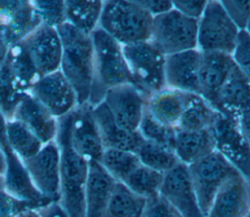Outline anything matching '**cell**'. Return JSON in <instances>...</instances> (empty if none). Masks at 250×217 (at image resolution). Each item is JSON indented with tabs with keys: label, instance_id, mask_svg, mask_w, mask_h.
I'll return each instance as SVG.
<instances>
[{
	"label": "cell",
	"instance_id": "15",
	"mask_svg": "<svg viewBox=\"0 0 250 217\" xmlns=\"http://www.w3.org/2000/svg\"><path fill=\"white\" fill-rule=\"evenodd\" d=\"M160 195L182 217H205L199 206L187 165L180 163L165 174Z\"/></svg>",
	"mask_w": 250,
	"mask_h": 217
},
{
	"label": "cell",
	"instance_id": "32",
	"mask_svg": "<svg viewBox=\"0 0 250 217\" xmlns=\"http://www.w3.org/2000/svg\"><path fill=\"white\" fill-rule=\"evenodd\" d=\"M137 154L143 165L163 174L181 163L173 149L153 142L145 141Z\"/></svg>",
	"mask_w": 250,
	"mask_h": 217
},
{
	"label": "cell",
	"instance_id": "34",
	"mask_svg": "<svg viewBox=\"0 0 250 217\" xmlns=\"http://www.w3.org/2000/svg\"><path fill=\"white\" fill-rule=\"evenodd\" d=\"M165 174L141 164L123 184L137 195L149 199L160 194Z\"/></svg>",
	"mask_w": 250,
	"mask_h": 217
},
{
	"label": "cell",
	"instance_id": "39",
	"mask_svg": "<svg viewBox=\"0 0 250 217\" xmlns=\"http://www.w3.org/2000/svg\"><path fill=\"white\" fill-rule=\"evenodd\" d=\"M223 8L239 31L245 30L250 19V1H221Z\"/></svg>",
	"mask_w": 250,
	"mask_h": 217
},
{
	"label": "cell",
	"instance_id": "10",
	"mask_svg": "<svg viewBox=\"0 0 250 217\" xmlns=\"http://www.w3.org/2000/svg\"><path fill=\"white\" fill-rule=\"evenodd\" d=\"M23 163L42 196L50 201H59L61 155L56 140L44 144L37 154Z\"/></svg>",
	"mask_w": 250,
	"mask_h": 217
},
{
	"label": "cell",
	"instance_id": "42",
	"mask_svg": "<svg viewBox=\"0 0 250 217\" xmlns=\"http://www.w3.org/2000/svg\"><path fill=\"white\" fill-rule=\"evenodd\" d=\"M153 17L166 13L173 9L172 1H138Z\"/></svg>",
	"mask_w": 250,
	"mask_h": 217
},
{
	"label": "cell",
	"instance_id": "31",
	"mask_svg": "<svg viewBox=\"0 0 250 217\" xmlns=\"http://www.w3.org/2000/svg\"><path fill=\"white\" fill-rule=\"evenodd\" d=\"M99 163L116 182L120 183L126 181L142 164L137 153L114 149L104 150Z\"/></svg>",
	"mask_w": 250,
	"mask_h": 217
},
{
	"label": "cell",
	"instance_id": "51",
	"mask_svg": "<svg viewBox=\"0 0 250 217\" xmlns=\"http://www.w3.org/2000/svg\"><path fill=\"white\" fill-rule=\"evenodd\" d=\"M247 217H250V214H249V215H248V216H247Z\"/></svg>",
	"mask_w": 250,
	"mask_h": 217
},
{
	"label": "cell",
	"instance_id": "7",
	"mask_svg": "<svg viewBox=\"0 0 250 217\" xmlns=\"http://www.w3.org/2000/svg\"><path fill=\"white\" fill-rule=\"evenodd\" d=\"M239 30L229 19L221 1L207 2L198 20L197 49L201 52H221L231 55Z\"/></svg>",
	"mask_w": 250,
	"mask_h": 217
},
{
	"label": "cell",
	"instance_id": "46",
	"mask_svg": "<svg viewBox=\"0 0 250 217\" xmlns=\"http://www.w3.org/2000/svg\"><path fill=\"white\" fill-rule=\"evenodd\" d=\"M239 128L250 146V106L238 118Z\"/></svg>",
	"mask_w": 250,
	"mask_h": 217
},
{
	"label": "cell",
	"instance_id": "27",
	"mask_svg": "<svg viewBox=\"0 0 250 217\" xmlns=\"http://www.w3.org/2000/svg\"><path fill=\"white\" fill-rule=\"evenodd\" d=\"M219 112L200 94L188 93L183 117L177 130L201 131L211 129Z\"/></svg>",
	"mask_w": 250,
	"mask_h": 217
},
{
	"label": "cell",
	"instance_id": "43",
	"mask_svg": "<svg viewBox=\"0 0 250 217\" xmlns=\"http://www.w3.org/2000/svg\"><path fill=\"white\" fill-rule=\"evenodd\" d=\"M41 217H69L58 201L50 202L38 209Z\"/></svg>",
	"mask_w": 250,
	"mask_h": 217
},
{
	"label": "cell",
	"instance_id": "9",
	"mask_svg": "<svg viewBox=\"0 0 250 217\" xmlns=\"http://www.w3.org/2000/svg\"><path fill=\"white\" fill-rule=\"evenodd\" d=\"M211 131L216 152L250 183V146L239 128L238 120L219 113Z\"/></svg>",
	"mask_w": 250,
	"mask_h": 217
},
{
	"label": "cell",
	"instance_id": "23",
	"mask_svg": "<svg viewBox=\"0 0 250 217\" xmlns=\"http://www.w3.org/2000/svg\"><path fill=\"white\" fill-rule=\"evenodd\" d=\"M188 94V92L164 87L147 99L146 109L157 121L177 130L185 111Z\"/></svg>",
	"mask_w": 250,
	"mask_h": 217
},
{
	"label": "cell",
	"instance_id": "45",
	"mask_svg": "<svg viewBox=\"0 0 250 217\" xmlns=\"http://www.w3.org/2000/svg\"><path fill=\"white\" fill-rule=\"evenodd\" d=\"M22 3V0H1L0 1V16L8 18Z\"/></svg>",
	"mask_w": 250,
	"mask_h": 217
},
{
	"label": "cell",
	"instance_id": "49",
	"mask_svg": "<svg viewBox=\"0 0 250 217\" xmlns=\"http://www.w3.org/2000/svg\"><path fill=\"white\" fill-rule=\"evenodd\" d=\"M4 189V179L3 177H0V190Z\"/></svg>",
	"mask_w": 250,
	"mask_h": 217
},
{
	"label": "cell",
	"instance_id": "11",
	"mask_svg": "<svg viewBox=\"0 0 250 217\" xmlns=\"http://www.w3.org/2000/svg\"><path fill=\"white\" fill-rule=\"evenodd\" d=\"M29 93L57 119L71 113L79 105L74 87L60 70L41 77Z\"/></svg>",
	"mask_w": 250,
	"mask_h": 217
},
{
	"label": "cell",
	"instance_id": "47",
	"mask_svg": "<svg viewBox=\"0 0 250 217\" xmlns=\"http://www.w3.org/2000/svg\"><path fill=\"white\" fill-rule=\"evenodd\" d=\"M6 171V158L3 151L0 148V177H3Z\"/></svg>",
	"mask_w": 250,
	"mask_h": 217
},
{
	"label": "cell",
	"instance_id": "40",
	"mask_svg": "<svg viewBox=\"0 0 250 217\" xmlns=\"http://www.w3.org/2000/svg\"><path fill=\"white\" fill-rule=\"evenodd\" d=\"M143 217H182L160 194L146 200Z\"/></svg>",
	"mask_w": 250,
	"mask_h": 217
},
{
	"label": "cell",
	"instance_id": "41",
	"mask_svg": "<svg viewBox=\"0 0 250 217\" xmlns=\"http://www.w3.org/2000/svg\"><path fill=\"white\" fill-rule=\"evenodd\" d=\"M173 7L183 15L199 20L202 16L208 1H172Z\"/></svg>",
	"mask_w": 250,
	"mask_h": 217
},
{
	"label": "cell",
	"instance_id": "21",
	"mask_svg": "<svg viewBox=\"0 0 250 217\" xmlns=\"http://www.w3.org/2000/svg\"><path fill=\"white\" fill-rule=\"evenodd\" d=\"M116 181L99 162H88L85 186L86 217H103Z\"/></svg>",
	"mask_w": 250,
	"mask_h": 217
},
{
	"label": "cell",
	"instance_id": "1",
	"mask_svg": "<svg viewBox=\"0 0 250 217\" xmlns=\"http://www.w3.org/2000/svg\"><path fill=\"white\" fill-rule=\"evenodd\" d=\"M70 114L58 118L56 142L60 149L59 203L69 217H86L85 186L88 162L79 155L70 144Z\"/></svg>",
	"mask_w": 250,
	"mask_h": 217
},
{
	"label": "cell",
	"instance_id": "29",
	"mask_svg": "<svg viewBox=\"0 0 250 217\" xmlns=\"http://www.w3.org/2000/svg\"><path fill=\"white\" fill-rule=\"evenodd\" d=\"M3 64L27 92L31 90L40 79L35 65L22 42L10 46Z\"/></svg>",
	"mask_w": 250,
	"mask_h": 217
},
{
	"label": "cell",
	"instance_id": "33",
	"mask_svg": "<svg viewBox=\"0 0 250 217\" xmlns=\"http://www.w3.org/2000/svg\"><path fill=\"white\" fill-rule=\"evenodd\" d=\"M27 93L6 66H0V112L6 120L14 118L19 103Z\"/></svg>",
	"mask_w": 250,
	"mask_h": 217
},
{
	"label": "cell",
	"instance_id": "28",
	"mask_svg": "<svg viewBox=\"0 0 250 217\" xmlns=\"http://www.w3.org/2000/svg\"><path fill=\"white\" fill-rule=\"evenodd\" d=\"M146 200L125 184L116 182L103 217H143Z\"/></svg>",
	"mask_w": 250,
	"mask_h": 217
},
{
	"label": "cell",
	"instance_id": "14",
	"mask_svg": "<svg viewBox=\"0 0 250 217\" xmlns=\"http://www.w3.org/2000/svg\"><path fill=\"white\" fill-rule=\"evenodd\" d=\"M22 43L41 77L60 70L62 42L56 28L42 24Z\"/></svg>",
	"mask_w": 250,
	"mask_h": 217
},
{
	"label": "cell",
	"instance_id": "22",
	"mask_svg": "<svg viewBox=\"0 0 250 217\" xmlns=\"http://www.w3.org/2000/svg\"><path fill=\"white\" fill-rule=\"evenodd\" d=\"M232 56L221 52H202L200 95L212 102L234 67Z\"/></svg>",
	"mask_w": 250,
	"mask_h": 217
},
{
	"label": "cell",
	"instance_id": "25",
	"mask_svg": "<svg viewBox=\"0 0 250 217\" xmlns=\"http://www.w3.org/2000/svg\"><path fill=\"white\" fill-rule=\"evenodd\" d=\"M102 8L100 0H65L66 22L90 36L99 26Z\"/></svg>",
	"mask_w": 250,
	"mask_h": 217
},
{
	"label": "cell",
	"instance_id": "20",
	"mask_svg": "<svg viewBox=\"0 0 250 217\" xmlns=\"http://www.w3.org/2000/svg\"><path fill=\"white\" fill-rule=\"evenodd\" d=\"M13 119L23 123L43 145L56 140L58 119L29 92L19 103Z\"/></svg>",
	"mask_w": 250,
	"mask_h": 217
},
{
	"label": "cell",
	"instance_id": "3",
	"mask_svg": "<svg viewBox=\"0 0 250 217\" xmlns=\"http://www.w3.org/2000/svg\"><path fill=\"white\" fill-rule=\"evenodd\" d=\"M62 42L60 71L74 87L78 104L88 103L93 77L91 37L65 22L56 28Z\"/></svg>",
	"mask_w": 250,
	"mask_h": 217
},
{
	"label": "cell",
	"instance_id": "35",
	"mask_svg": "<svg viewBox=\"0 0 250 217\" xmlns=\"http://www.w3.org/2000/svg\"><path fill=\"white\" fill-rule=\"evenodd\" d=\"M138 131L140 132L145 141L160 144L173 150L175 148L177 130L167 127L157 121L148 112L146 107Z\"/></svg>",
	"mask_w": 250,
	"mask_h": 217
},
{
	"label": "cell",
	"instance_id": "44",
	"mask_svg": "<svg viewBox=\"0 0 250 217\" xmlns=\"http://www.w3.org/2000/svg\"><path fill=\"white\" fill-rule=\"evenodd\" d=\"M5 17L0 16V66H1L7 57L8 51H9V44L6 42L4 30H5V23H6Z\"/></svg>",
	"mask_w": 250,
	"mask_h": 217
},
{
	"label": "cell",
	"instance_id": "17",
	"mask_svg": "<svg viewBox=\"0 0 250 217\" xmlns=\"http://www.w3.org/2000/svg\"><path fill=\"white\" fill-rule=\"evenodd\" d=\"M249 214V183L236 174L218 191L205 217H247Z\"/></svg>",
	"mask_w": 250,
	"mask_h": 217
},
{
	"label": "cell",
	"instance_id": "12",
	"mask_svg": "<svg viewBox=\"0 0 250 217\" xmlns=\"http://www.w3.org/2000/svg\"><path fill=\"white\" fill-rule=\"evenodd\" d=\"M70 144L87 162H100L104 147L89 103L78 105L70 114Z\"/></svg>",
	"mask_w": 250,
	"mask_h": 217
},
{
	"label": "cell",
	"instance_id": "38",
	"mask_svg": "<svg viewBox=\"0 0 250 217\" xmlns=\"http://www.w3.org/2000/svg\"><path fill=\"white\" fill-rule=\"evenodd\" d=\"M231 56L236 67L250 80V35L245 30L239 31Z\"/></svg>",
	"mask_w": 250,
	"mask_h": 217
},
{
	"label": "cell",
	"instance_id": "6",
	"mask_svg": "<svg viewBox=\"0 0 250 217\" xmlns=\"http://www.w3.org/2000/svg\"><path fill=\"white\" fill-rule=\"evenodd\" d=\"M198 21L190 19L174 7L153 17L150 42L165 55L197 49Z\"/></svg>",
	"mask_w": 250,
	"mask_h": 217
},
{
	"label": "cell",
	"instance_id": "24",
	"mask_svg": "<svg viewBox=\"0 0 250 217\" xmlns=\"http://www.w3.org/2000/svg\"><path fill=\"white\" fill-rule=\"evenodd\" d=\"M174 151L181 163L189 166L216 152L211 129L201 131L177 130Z\"/></svg>",
	"mask_w": 250,
	"mask_h": 217
},
{
	"label": "cell",
	"instance_id": "18",
	"mask_svg": "<svg viewBox=\"0 0 250 217\" xmlns=\"http://www.w3.org/2000/svg\"><path fill=\"white\" fill-rule=\"evenodd\" d=\"M210 105L217 112L237 120L250 106V80L236 65Z\"/></svg>",
	"mask_w": 250,
	"mask_h": 217
},
{
	"label": "cell",
	"instance_id": "16",
	"mask_svg": "<svg viewBox=\"0 0 250 217\" xmlns=\"http://www.w3.org/2000/svg\"><path fill=\"white\" fill-rule=\"evenodd\" d=\"M202 52L199 49L188 50L166 56V87L184 92L200 94V67Z\"/></svg>",
	"mask_w": 250,
	"mask_h": 217
},
{
	"label": "cell",
	"instance_id": "48",
	"mask_svg": "<svg viewBox=\"0 0 250 217\" xmlns=\"http://www.w3.org/2000/svg\"><path fill=\"white\" fill-rule=\"evenodd\" d=\"M18 217H41L38 209H30L19 215Z\"/></svg>",
	"mask_w": 250,
	"mask_h": 217
},
{
	"label": "cell",
	"instance_id": "2",
	"mask_svg": "<svg viewBox=\"0 0 250 217\" xmlns=\"http://www.w3.org/2000/svg\"><path fill=\"white\" fill-rule=\"evenodd\" d=\"M93 45V77L88 103L95 106L115 87L132 84L133 80L123 45L99 27L90 35Z\"/></svg>",
	"mask_w": 250,
	"mask_h": 217
},
{
	"label": "cell",
	"instance_id": "8",
	"mask_svg": "<svg viewBox=\"0 0 250 217\" xmlns=\"http://www.w3.org/2000/svg\"><path fill=\"white\" fill-rule=\"evenodd\" d=\"M188 167L199 206L206 216L221 187L230 177L239 173L217 152Z\"/></svg>",
	"mask_w": 250,
	"mask_h": 217
},
{
	"label": "cell",
	"instance_id": "50",
	"mask_svg": "<svg viewBox=\"0 0 250 217\" xmlns=\"http://www.w3.org/2000/svg\"><path fill=\"white\" fill-rule=\"evenodd\" d=\"M245 31L250 35V19H249V21H248V23H247V26H246V28H245Z\"/></svg>",
	"mask_w": 250,
	"mask_h": 217
},
{
	"label": "cell",
	"instance_id": "13",
	"mask_svg": "<svg viewBox=\"0 0 250 217\" xmlns=\"http://www.w3.org/2000/svg\"><path fill=\"white\" fill-rule=\"evenodd\" d=\"M103 101L120 127L132 132L139 130L147 98L134 85L127 84L110 88Z\"/></svg>",
	"mask_w": 250,
	"mask_h": 217
},
{
	"label": "cell",
	"instance_id": "37",
	"mask_svg": "<svg viewBox=\"0 0 250 217\" xmlns=\"http://www.w3.org/2000/svg\"><path fill=\"white\" fill-rule=\"evenodd\" d=\"M30 209H39V207L13 195L5 189L0 190V217H18Z\"/></svg>",
	"mask_w": 250,
	"mask_h": 217
},
{
	"label": "cell",
	"instance_id": "36",
	"mask_svg": "<svg viewBox=\"0 0 250 217\" xmlns=\"http://www.w3.org/2000/svg\"><path fill=\"white\" fill-rule=\"evenodd\" d=\"M32 3L42 24L57 28L66 22L65 0H35Z\"/></svg>",
	"mask_w": 250,
	"mask_h": 217
},
{
	"label": "cell",
	"instance_id": "5",
	"mask_svg": "<svg viewBox=\"0 0 250 217\" xmlns=\"http://www.w3.org/2000/svg\"><path fill=\"white\" fill-rule=\"evenodd\" d=\"M123 53L132 76L133 85L148 99L166 87V56L150 42L123 46Z\"/></svg>",
	"mask_w": 250,
	"mask_h": 217
},
{
	"label": "cell",
	"instance_id": "30",
	"mask_svg": "<svg viewBox=\"0 0 250 217\" xmlns=\"http://www.w3.org/2000/svg\"><path fill=\"white\" fill-rule=\"evenodd\" d=\"M6 137L9 147L22 161L37 154L43 146L30 129L16 119L7 120Z\"/></svg>",
	"mask_w": 250,
	"mask_h": 217
},
{
	"label": "cell",
	"instance_id": "26",
	"mask_svg": "<svg viewBox=\"0 0 250 217\" xmlns=\"http://www.w3.org/2000/svg\"><path fill=\"white\" fill-rule=\"evenodd\" d=\"M42 24L32 1L22 0L21 5L6 19L4 35L9 46L23 42Z\"/></svg>",
	"mask_w": 250,
	"mask_h": 217
},
{
	"label": "cell",
	"instance_id": "4",
	"mask_svg": "<svg viewBox=\"0 0 250 217\" xmlns=\"http://www.w3.org/2000/svg\"><path fill=\"white\" fill-rule=\"evenodd\" d=\"M152 24L153 16L138 1L110 0L103 1L98 27L124 46L148 42Z\"/></svg>",
	"mask_w": 250,
	"mask_h": 217
},
{
	"label": "cell",
	"instance_id": "19",
	"mask_svg": "<svg viewBox=\"0 0 250 217\" xmlns=\"http://www.w3.org/2000/svg\"><path fill=\"white\" fill-rule=\"evenodd\" d=\"M92 115L104 150L114 149L135 153L139 152L145 142L140 132H132L120 127L104 101L92 106Z\"/></svg>",
	"mask_w": 250,
	"mask_h": 217
}]
</instances>
